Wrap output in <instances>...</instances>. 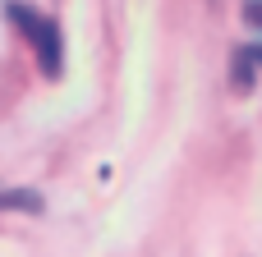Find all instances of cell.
<instances>
[{"label":"cell","mask_w":262,"mask_h":257,"mask_svg":"<svg viewBox=\"0 0 262 257\" xmlns=\"http://www.w3.org/2000/svg\"><path fill=\"white\" fill-rule=\"evenodd\" d=\"M5 14L23 23L28 41L37 46V60H41L46 78H60V69H64V41H60V28H55V18H41L37 9H28V5H18V0H9V5H5Z\"/></svg>","instance_id":"cell-1"},{"label":"cell","mask_w":262,"mask_h":257,"mask_svg":"<svg viewBox=\"0 0 262 257\" xmlns=\"http://www.w3.org/2000/svg\"><path fill=\"white\" fill-rule=\"evenodd\" d=\"M0 212H41V193H32V189H5L0 193Z\"/></svg>","instance_id":"cell-2"},{"label":"cell","mask_w":262,"mask_h":257,"mask_svg":"<svg viewBox=\"0 0 262 257\" xmlns=\"http://www.w3.org/2000/svg\"><path fill=\"white\" fill-rule=\"evenodd\" d=\"M253 55H249V46L244 51H235V69H230V83H235V92H249L253 87Z\"/></svg>","instance_id":"cell-3"},{"label":"cell","mask_w":262,"mask_h":257,"mask_svg":"<svg viewBox=\"0 0 262 257\" xmlns=\"http://www.w3.org/2000/svg\"><path fill=\"white\" fill-rule=\"evenodd\" d=\"M244 23L262 32V0H244Z\"/></svg>","instance_id":"cell-4"}]
</instances>
